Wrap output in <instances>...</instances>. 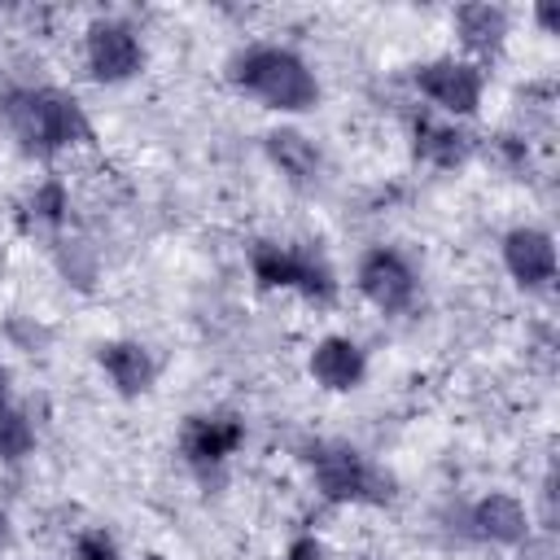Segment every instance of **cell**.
<instances>
[{
    "instance_id": "1",
    "label": "cell",
    "mask_w": 560,
    "mask_h": 560,
    "mask_svg": "<svg viewBox=\"0 0 560 560\" xmlns=\"http://www.w3.org/2000/svg\"><path fill=\"white\" fill-rule=\"evenodd\" d=\"M228 74H232V83L245 96H254L258 105H267L276 114H306L319 101L315 70L293 48H280V44H249V48H241L228 61Z\"/></svg>"
},
{
    "instance_id": "2",
    "label": "cell",
    "mask_w": 560,
    "mask_h": 560,
    "mask_svg": "<svg viewBox=\"0 0 560 560\" xmlns=\"http://www.w3.org/2000/svg\"><path fill=\"white\" fill-rule=\"evenodd\" d=\"M0 109H4L13 140L39 158H52L92 136L83 105L61 88H13Z\"/></svg>"
},
{
    "instance_id": "3",
    "label": "cell",
    "mask_w": 560,
    "mask_h": 560,
    "mask_svg": "<svg viewBox=\"0 0 560 560\" xmlns=\"http://www.w3.org/2000/svg\"><path fill=\"white\" fill-rule=\"evenodd\" d=\"M311 472L324 499L332 503H385L389 477L354 446L346 442H315L311 446Z\"/></svg>"
},
{
    "instance_id": "4",
    "label": "cell",
    "mask_w": 560,
    "mask_h": 560,
    "mask_svg": "<svg viewBox=\"0 0 560 560\" xmlns=\"http://www.w3.org/2000/svg\"><path fill=\"white\" fill-rule=\"evenodd\" d=\"M249 262H254L258 284H267V289H298L306 298H332V284H337L332 267L315 249H306V245L258 241Z\"/></svg>"
},
{
    "instance_id": "5",
    "label": "cell",
    "mask_w": 560,
    "mask_h": 560,
    "mask_svg": "<svg viewBox=\"0 0 560 560\" xmlns=\"http://www.w3.org/2000/svg\"><path fill=\"white\" fill-rule=\"evenodd\" d=\"M354 284H359V293H363L376 311H385V315H402V311L416 302V271H411V262H407L398 249H389V245H376V249H368V254L359 258Z\"/></svg>"
},
{
    "instance_id": "6",
    "label": "cell",
    "mask_w": 560,
    "mask_h": 560,
    "mask_svg": "<svg viewBox=\"0 0 560 560\" xmlns=\"http://www.w3.org/2000/svg\"><path fill=\"white\" fill-rule=\"evenodd\" d=\"M83 57H88L92 79H101V83H127V79H136L140 66H144L140 35H136L127 22H118V18H96V22L88 26Z\"/></svg>"
},
{
    "instance_id": "7",
    "label": "cell",
    "mask_w": 560,
    "mask_h": 560,
    "mask_svg": "<svg viewBox=\"0 0 560 560\" xmlns=\"http://www.w3.org/2000/svg\"><path fill=\"white\" fill-rule=\"evenodd\" d=\"M416 88L424 101H433L442 114L468 118L481 105V70L459 57H433L416 66Z\"/></svg>"
},
{
    "instance_id": "8",
    "label": "cell",
    "mask_w": 560,
    "mask_h": 560,
    "mask_svg": "<svg viewBox=\"0 0 560 560\" xmlns=\"http://www.w3.org/2000/svg\"><path fill=\"white\" fill-rule=\"evenodd\" d=\"M503 267L529 293L551 289V280H556V241H551V232H542V228H512L503 236Z\"/></svg>"
},
{
    "instance_id": "9",
    "label": "cell",
    "mask_w": 560,
    "mask_h": 560,
    "mask_svg": "<svg viewBox=\"0 0 560 560\" xmlns=\"http://www.w3.org/2000/svg\"><path fill=\"white\" fill-rule=\"evenodd\" d=\"M472 534L486 538V542H503V547H521L529 538V512L516 494H503V490H490L486 499L472 503Z\"/></svg>"
},
{
    "instance_id": "10",
    "label": "cell",
    "mask_w": 560,
    "mask_h": 560,
    "mask_svg": "<svg viewBox=\"0 0 560 560\" xmlns=\"http://www.w3.org/2000/svg\"><path fill=\"white\" fill-rule=\"evenodd\" d=\"M311 376L324 385V389H332V394H346V389H354V385H363V376H368V359H363V350L350 341V337H319L315 341V350H311Z\"/></svg>"
},
{
    "instance_id": "11",
    "label": "cell",
    "mask_w": 560,
    "mask_h": 560,
    "mask_svg": "<svg viewBox=\"0 0 560 560\" xmlns=\"http://www.w3.org/2000/svg\"><path fill=\"white\" fill-rule=\"evenodd\" d=\"M96 363L122 398H140L153 385V359L140 341H105L96 350Z\"/></svg>"
},
{
    "instance_id": "12",
    "label": "cell",
    "mask_w": 560,
    "mask_h": 560,
    "mask_svg": "<svg viewBox=\"0 0 560 560\" xmlns=\"http://www.w3.org/2000/svg\"><path fill=\"white\" fill-rule=\"evenodd\" d=\"M241 446V424L232 416H188L184 451L192 464H219Z\"/></svg>"
},
{
    "instance_id": "13",
    "label": "cell",
    "mask_w": 560,
    "mask_h": 560,
    "mask_svg": "<svg viewBox=\"0 0 560 560\" xmlns=\"http://www.w3.org/2000/svg\"><path fill=\"white\" fill-rule=\"evenodd\" d=\"M267 158H271L276 171H280L289 184H298V188H306V184L319 179V149H315L302 131H293V127L267 131Z\"/></svg>"
},
{
    "instance_id": "14",
    "label": "cell",
    "mask_w": 560,
    "mask_h": 560,
    "mask_svg": "<svg viewBox=\"0 0 560 560\" xmlns=\"http://www.w3.org/2000/svg\"><path fill=\"white\" fill-rule=\"evenodd\" d=\"M455 35L464 48L490 52L508 35V13L499 4H464V9H455Z\"/></svg>"
},
{
    "instance_id": "15",
    "label": "cell",
    "mask_w": 560,
    "mask_h": 560,
    "mask_svg": "<svg viewBox=\"0 0 560 560\" xmlns=\"http://www.w3.org/2000/svg\"><path fill=\"white\" fill-rule=\"evenodd\" d=\"M416 153L429 158V162L451 166V162L464 158V136L455 127H446V122H429L424 118V122H416Z\"/></svg>"
},
{
    "instance_id": "16",
    "label": "cell",
    "mask_w": 560,
    "mask_h": 560,
    "mask_svg": "<svg viewBox=\"0 0 560 560\" xmlns=\"http://www.w3.org/2000/svg\"><path fill=\"white\" fill-rule=\"evenodd\" d=\"M35 451V429H31V420L18 411V407H0V459H9V464H18V459H26Z\"/></svg>"
},
{
    "instance_id": "17",
    "label": "cell",
    "mask_w": 560,
    "mask_h": 560,
    "mask_svg": "<svg viewBox=\"0 0 560 560\" xmlns=\"http://www.w3.org/2000/svg\"><path fill=\"white\" fill-rule=\"evenodd\" d=\"M79 560H122V556H118L114 538L96 529V534H83L79 538Z\"/></svg>"
},
{
    "instance_id": "18",
    "label": "cell",
    "mask_w": 560,
    "mask_h": 560,
    "mask_svg": "<svg viewBox=\"0 0 560 560\" xmlns=\"http://www.w3.org/2000/svg\"><path fill=\"white\" fill-rule=\"evenodd\" d=\"M521 560H556V538H551V534L525 538V542H521Z\"/></svg>"
},
{
    "instance_id": "19",
    "label": "cell",
    "mask_w": 560,
    "mask_h": 560,
    "mask_svg": "<svg viewBox=\"0 0 560 560\" xmlns=\"http://www.w3.org/2000/svg\"><path fill=\"white\" fill-rule=\"evenodd\" d=\"M31 206L39 210V219H57V214H61V188H57V184H48V188H39Z\"/></svg>"
},
{
    "instance_id": "20",
    "label": "cell",
    "mask_w": 560,
    "mask_h": 560,
    "mask_svg": "<svg viewBox=\"0 0 560 560\" xmlns=\"http://www.w3.org/2000/svg\"><path fill=\"white\" fill-rule=\"evenodd\" d=\"M293 560H319V542H311V538L293 542Z\"/></svg>"
},
{
    "instance_id": "21",
    "label": "cell",
    "mask_w": 560,
    "mask_h": 560,
    "mask_svg": "<svg viewBox=\"0 0 560 560\" xmlns=\"http://www.w3.org/2000/svg\"><path fill=\"white\" fill-rule=\"evenodd\" d=\"M4 402H9V368L0 363V407H4Z\"/></svg>"
},
{
    "instance_id": "22",
    "label": "cell",
    "mask_w": 560,
    "mask_h": 560,
    "mask_svg": "<svg viewBox=\"0 0 560 560\" xmlns=\"http://www.w3.org/2000/svg\"><path fill=\"white\" fill-rule=\"evenodd\" d=\"M538 22L551 31V26H556V9H551V4H547V9H538Z\"/></svg>"
},
{
    "instance_id": "23",
    "label": "cell",
    "mask_w": 560,
    "mask_h": 560,
    "mask_svg": "<svg viewBox=\"0 0 560 560\" xmlns=\"http://www.w3.org/2000/svg\"><path fill=\"white\" fill-rule=\"evenodd\" d=\"M0 547H9V516L0 512Z\"/></svg>"
}]
</instances>
